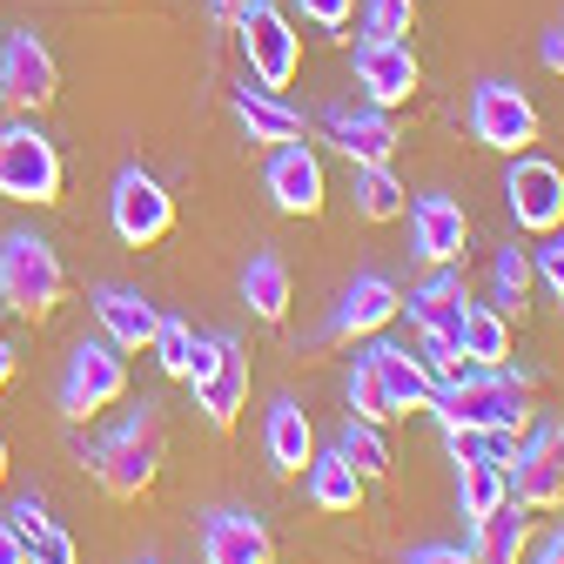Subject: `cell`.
<instances>
[{"label": "cell", "mask_w": 564, "mask_h": 564, "mask_svg": "<svg viewBox=\"0 0 564 564\" xmlns=\"http://www.w3.org/2000/svg\"><path fill=\"white\" fill-rule=\"evenodd\" d=\"M88 457V470H95V484L108 490V498H149L155 490V477H162V457H169V431H162V410L155 403H141L121 431H108L95 451H82Z\"/></svg>", "instance_id": "cell-1"}, {"label": "cell", "mask_w": 564, "mask_h": 564, "mask_svg": "<svg viewBox=\"0 0 564 564\" xmlns=\"http://www.w3.org/2000/svg\"><path fill=\"white\" fill-rule=\"evenodd\" d=\"M0 303L14 316H28V323L54 316L67 303V269H61L47 236H34V229L0 236Z\"/></svg>", "instance_id": "cell-2"}, {"label": "cell", "mask_w": 564, "mask_h": 564, "mask_svg": "<svg viewBox=\"0 0 564 564\" xmlns=\"http://www.w3.org/2000/svg\"><path fill=\"white\" fill-rule=\"evenodd\" d=\"M431 410H437V423H477V431L505 423V431H531V383L511 370H464V377L437 383Z\"/></svg>", "instance_id": "cell-3"}, {"label": "cell", "mask_w": 564, "mask_h": 564, "mask_svg": "<svg viewBox=\"0 0 564 564\" xmlns=\"http://www.w3.org/2000/svg\"><path fill=\"white\" fill-rule=\"evenodd\" d=\"M182 383L195 390V410L216 423V431H229V423L242 416V403H249V349L236 336H202V349H195V364H188Z\"/></svg>", "instance_id": "cell-4"}, {"label": "cell", "mask_w": 564, "mask_h": 564, "mask_svg": "<svg viewBox=\"0 0 564 564\" xmlns=\"http://www.w3.org/2000/svg\"><path fill=\"white\" fill-rule=\"evenodd\" d=\"M236 41H242V61H249L256 88H290L296 82L303 41H296L290 21H282L275 0H242V8H236Z\"/></svg>", "instance_id": "cell-5"}, {"label": "cell", "mask_w": 564, "mask_h": 564, "mask_svg": "<svg viewBox=\"0 0 564 564\" xmlns=\"http://www.w3.org/2000/svg\"><path fill=\"white\" fill-rule=\"evenodd\" d=\"M0 195L28 202V208L61 202V155H54V141L34 121H8V128H0Z\"/></svg>", "instance_id": "cell-6"}, {"label": "cell", "mask_w": 564, "mask_h": 564, "mask_svg": "<svg viewBox=\"0 0 564 564\" xmlns=\"http://www.w3.org/2000/svg\"><path fill=\"white\" fill-rule=\"evenodd\" d=\"M128 397V364H121V349L115 343H75V357H67V370H61V416L67 423H88V416H101L108 403H121Z\"/></svg>", "instance_id": "cell-7"}, {"label": "cell", "mask_w": 564, "mask_h": 564, "mask_svg": "<svg viewBox=\"0 0 564 564\" xmlns=\"http://www.w3.org/2000/svg\"><path fill=\"white\" fill-rule=\"evenodd\" d=\"M108 223L128 249H149L175 229V195L149 175V169H121L115 188H108Z\"/></svg>", "instance_id": "cell-8"}, {"label": "cell", "mask_w": 564, "mask_h": 564, "mask_svg": "<svg viewBox=\"0 0 564 564\" xmlns=\"http://www.w3.org/2000/svg\"><path fill=\"white\" fill-rule=\"evenodd\" d=\"M61 95V67L47 54V41L34 28H21L8 47H0V108L8 115H41Z\"/></svg>", "instance_id": "cell-9"}, {"label": "cell", "mask_w": 564, "mask_h": 564, "mask_svg": "<svg viewBox=\"0 0 564 564\" xmlns=\"http://www.w3.org/2000/svg\"><path fill=\"white\" fill-rule=\"evenodd\" d=\"M505 202H511L518 229H531V236L564 229V169H557V162H544V155H531V149H524V155H511Z\"/></svg>", "instance_id": "cell-10"}, {"label": "cell", "mask_w": 564, "mask_h": 564, "mask_svg": "<svg viewBox=\"0 0 564 564\" xmlns=\"http://www.w3.org/2000/svg\"><path fill=\"white\" fill-rule=\"evenodd\" d=\"M470 134L498 155H524V149H538V108L511 82H484L470 95Z\"/></svg>", "instance_id": "cell-11"}, {"label": "cell", "mask_w": 564, "mask_h": 564, "mask_svg": "<svg viewBox=\"0 0 564 564\" xmlns=\"http://www.w3.org/2000/svg\"><path fill=\"white\" fill-rule=\"evenodd\" d=\"M323 128H329L336 149L349 155V169H377V162L397 155V121H390V108H377V101H336V108L323 115Z\"/></svg>", "instance_id": "cell-12"}, {"label": "cell", "mask_w": 564, "mask_h": 564, "mask_svg": "<svg viewBox=\"0 0 564 564\" xmlns=\"http://www.w3.org/2000/svg\"><path fill=\"white\" fill-rule=\"evenodd\" d=\"M357 88L377 101V108H403L416 88H423V67L410 54V41H357Z\"/></svg>", "instance_id": "cell-13"}, {"label": "cell", "mask_w": 564, "mask_h": 564, "mask_svg": "<svg viewBox=\"0 0 564 564\" xmlns=\"http://www.w3.org/2000/svg\"><path fill=\"white\" fill-rule=\"evenodd\" d=\"M511 498L524 511H564V431H538L511 464Z\"/></svg>", "instance_id": "cell-14"}, {"label": "cell", "mask_w": 564, "mask_h": 564, "mask_svg": "<svg viewBox=\"0 0 564 564\" xmlns=\"http://www.w3.org/2000/svg\"><path fill=\"white\" fill-rule=\"evenodd\" d=\"M410 249L431 262V269L464 262V249H470V223H464V208H457L451 195H416V202H410Z\"/></svg>", "instance_id": "cell-15"}, {"label": "cell", "mask_w": 564, "mask_h": 564, "mask_svg": "<svg viewBox=\"0 0 564 564\" xmlns=\"http://www.w3.org/2000/svg\"><path fill=\"white\" fill-rule=\"evenodd\" d=\"M397 310H403V296H397V282L390 275H357V282H349V290H343V303H336V316H329V343H370L377 329H390L397 323Z\"/></svg>", "instance_id": "cell-16"}, {"label": "cell", "mask_w": 564, "mask_h": 564, "mask_svg": "<svg viewBox=\"0 0 564 564\" xmlns=\"http://www.w3.org/2000/svg\"><path fill=\"white\" fill-rule=\"evenodd\" d=\"M323 162L303 149V141H290V149H275L269 162V202L282 208V216H323Z\"/></svg>", "instance_id": "cell-17"}, {"label": "cell", "mask_w": 564, "mask_h": 564, "mask_svg": "<svg viewBox=\"0 0 564 564\" xmlns=\"http://www.w3.org/2000/svg\"><path fill=\"white\" fill-rule=\"evenodd\" d=\"M95 323L108 329L115 349H155V329H162V310L141 296V290H121V282H101L95 290Z\"/></svg>", "instance_id": "cell-18"}, {"label": "cell", "mask_w": 564, "mask_h": 564, "mask_svg": "<svg viewBox=\"0 0 564 564\" xmlns=\"http://www.w3.org/2000/svg\"><path fill=\"white\" fill-rule=\"evenodd\" d=\"M202 557L208 564H275V544H269V531L249 511H208Z\"/></svg>", "instance_id": "cell-19"}, {"label": "cell", "mask_w": 564, "mask_h": 564, "mask_svg": "<svg viewBox=\"0 0 564 564\" xmlns=\"http://www.w3.org/2000/svg\"><path fill=\"white\" fill-rule=\"evenodd\" d=\"M364 357H370V370L383 377V390H390V403H397L403 416H410V410H431V397H437V377L423 370V364L410 357V349H397V343H370Z\"/></svg>", "instance_id": "cell-20"}, {"label": "cell", "mask_w": 564, "mask_h": 564, "mask_svg": "<svg viewBox=\"0 0 564 564\" xmlns=\"http://www.w3.org/2000/svg\"><path fill=\"white\" fill-rule=\"evenodd\" d=\"M236 121L249 128V141H262V149H290V141H303V115L275 88H236Z\"/></svg>", "instance_id": "cell-21"}, {"label": "cell", "mask_w": 564, "mask_h": 564, "mask_svg": "<svg viewBox=\"0 0 564 564\" xmlns=\"http://www.w3.org/2000/svg\"><path fill=\"white\" fill-rule=\"evenodd\" d=\"M303 490H310V505L329 511V518H357V505H364V477L343 464V451H316L310 470H303Z\"/></svg>", "instance_id": "cell-22"}, {"label": "cell", "mask_w": 564, "mask_h": 564, "mask_svg": "<svg viewBox=\"0 0 564 564\" xmlns=\"http://www.w3.org/2000/svg\"><path fill=\"white\" fill-rule=\"evenodd\" d=\"M470 531H477V564H524V551H531V511L518 498H505L498 511L477 518Z\"/></svg>", "instance_id": "cell-23"}, {"label": "cell", "mask_w": 564, "mask_h": 564, "mask_svg": "<svg viewBox=\"0 0 564 564\" xmlns=\"http://www.w3.org/2000/svg\"><path fill=\"white\" fill-rule=\"evenodd\" d=\"M262 444H269V464H275L282 477H303V470H310V457H316V431H310V416H303L290 397H282V403L269 410Z\"/></svg>", "instance_id": "cell-24"}, {"label": "cell", "mask_w": 564, "mask_h": 564, "mask_svg": "<svg viewBox=\"0 0 564 564\" xmlns=\"http://www.w3.org/2000/svg\"><path fill=\"white\" fill-rule=\"evenodd\" d=\"M457 349H464V364H477V370H505V357H511V316H498L490 303H464Z\"/></svg>", "instance_id": "cell-25"}, {"label": "cell", "mask_w": 564, "mask_h": 564, "mask_svg": "<svg viewBox=\"0 0 564 564\" xmlns=\"http://www.w3.org/2000/svg\"><path fill=\"white\" fill-rule=\"evenodd\" d=\"M464 303H470V296H464V275H457V269H437V275L410 296V323H416V336H423V329H451V336H457Z\"/></svg>", "instance_id": "cell-26"}, {"label": "cell", "mask_w": 564, "mask_h": 564, "mask_svg": "<svg viewBox=\"0 0 564 564\" xmlns=\"http://www.w3.org/2000/svg\"><path fill=\"white\" fill-rule=\"evenodd\" d=\"M349 195H357V216H364V223H397L403 208H410V188L390 175V162L357 169V175H349Z\"/></svg>", "instance_id": "cell-27"}, {"label": "cell", "mask_w": 564, "mask_h": 564, "mask_svg": "<svg viewBox=\"0 0 564 564\" xmlns=\"http://www.w3.org/2000/svg\"><path fill=\"white\" fill-rule=\"evenodd\" d=\"M505 498H511V470L505 464H457V511H464V524L490 518Z\"/></svg>", "instance_id": "cell-28"}, {"label": "cell", "mask_w": 564, "mask_h": 564, "mask_svg": "<svg viewBox=\"0 0 564 564\" xmlns=\"http://www.w3.org/2000/svg\"><path fill=\"white\" fill-rule=\"evenodd\" d=\"M242 303L262 316V323H282L290 316V269H282V256H256L242 269Z\"/></svg>", "instance_id": "cell-29"}, {"label": "cell", "mask_w": 564, "mask_h": 564, "mask_svg": "<svg viewBox=\"0 0 564 564\" xmlns=\"http://www.w3.org/2000/svg\"><path fill=\"white\" fill-rule=\"evenodd\" d=\"M336 451H343V464L357 470L364 484L390 477V444H383V423H364V416H349V423H343V437H336Z\"/></svg>", "instance_id": "cell-30"}, {"label": "cell", "mask_w": 564, "mask_h": 564, "mask_svg": "<svg viewBox=\"0 0 564 564\" xmlns=\"http://www.w3.org/2000/svg\"><path fill=\"white\" fill-rule=\"evenodd\" d=\"M349 416H364V423H397V416H403V410L390 403L383 377L370 370V357H357V364H349Z\"/></svg>", "instance_id": "cell-31"}, {"label": "cell", "mask_w": 564, "mask_h": 564, "mask_svg": "<svg viewBox=\"0 0 564 564\" xmlns=\"http://www.w3.org/2000/svg\"><path fill=\"white\" fill-rule=\"evenodd\" d=\"M490 282H498V316H524V303H531V256H518V249H505L498 256V269H490Z\"/></svg>", "instance_id": "cell-32"}, {"label": "cell", "mask_w": 564, "mask_h": 564, "mask_svg": "<svg viewBox=\"0 0 564 564\" xmlns=\"http://www.w3.org/2000/svg\"><path fill=\"white\" fill-rule=\"evenodd\" d=\"M195 349H202L195 323H182V316H162V329H155V357H162V370H169V377H188Z\"/></svg>", "instance_id": "cell-33"}, {"label": "cell", "mask_w": 564, "mask_h": 564, "mask_svg": "<svg viewBox=\"0 0 564 564\" xmlns=\"http://www.w3.org/2000/svg\"><path fill=\"white\" fill-rule=\"evenodd\" d=\"M416 28V0H364V34L370 41H403Z\"/></svg>", "instance_id": "cell-34"}, {"label": "cell", "mask_w": 564, "mask_h": 564, "mask_svg": "<svg viewBox=\"0 0 564 564\" xmlns=\"http://www.w3.org/2000/svg\"><path fill=\"white\" fill-rule=\"evenodd\" d=\"M416 364L431 370L437 383H451V377H464V349H457V336H451V329H423V349H416Z\"/></svg>", "instance_id": "cell-35"}, {"label": "cell", "mask_w": 564, "mask_h": 564, "mask_svg": "<svg viewBox=\"0 0 564 564\" xmlns=\"http://www.w3.org/2000/svg\"><path fill=\"white\" fill-rule=\"evenodd\" d=\"M531 275H544V290H551V296L564 303V229H551V236H544V249H538Z\"/></svg>", "instance_id": "cell-36"}, {"label": "cell", "mask_w": 564, "mask_h": 564, "mask_svg": "<svg viewBox=\"0 0 564 564\" xmlns=\"http://www.w3.org/2000/svg\"><path fill=\"white\" fill-rule=\"evenodd\" d=\"M28 564H75V538L61 524H47L41 538H28Z\"/></svg>", "instance_id": "cell-37"}, {"label": "cell", "mask_w": 564, "mask_h": 564, "mask_svg": "<svg viewBox=\"0 0 564 564\" xmlns=\"http://www.w3.org/2000/svg\"><path fill=\"white\" fill-rule=\"evenodd\" d=\"M296 8H303L316 28H329V34H336V28H349V14H357V0H296Z\"/></svg>", "instance_id": "cell-38"}, {"label": "cell", "mask_w": 564, "mask_h": 564, "mask_svg": "<svg viewBox=\"0 0 564 564\" xmlns=\"http://www.w3.org/2000/svg\"><path fill=\"white\" fill-rule=\"evenodd\" d=\"M8 524H14L21 538H41V531H47V505H41V498H14V511H8Z\"/></svg>", "instance_id": "cell-39"}, {"label": "cell", "mask_w": 564, "mask_h": 564, "mask_svg": "<svg viewBox=\"0 0 564 564\" xmlns=\"http://www.w3.org/2000/svg\"><path fill=\"white\" fill-rule=\"evenodd\" d=\"M403 564H477V551H457V544H416Z\"/></svg>", "instance_id": "cell-40"}, {"label": "cell", "mask_w": 564, "mask_h": 564, "mask_svg": "<svg viewBox=\"0 0 564 564\" xmlns=\"http://www.w3.org/2000/svg\"><path fill=\"white\" fill-rule=\"evenodd\" d=\"M0 564H28V538H21L8 518H0Z\"/></svg>", "instance_id": "cell-41"}, {"label": "cell", "mask_w": 564, "mask_h": 564, "mask_svg": "<svg viewBox=\"0 0 564 564\" xmlns=\"http://www.w3.org/2000/svg\"><path fill=\"white\" fill-rule=\"evenodd\" d=\"M538 54H544V67H551V75H564V28H551V34L538 41Z\"/></svg>", "instance_id": "cell-42"}, {"label": "cell", "mask_w": 564, "mask_h": 564, "mask_svg": "<svg viewBox=\"0 0 564 564\" xmlns=\"http://www.w3.org/2000/svg\"><path fill=\"white\" fill-rule=\"evenodd\" d=\"M531 564H564V524H557V531L538 544V557H531Z\"/></svg>", "instance_id": "cell-43"}, {"label": "cell", "mask_w": 564, "mask_h": 564, "mask_svg": "<svg viewBox=\"0 0 564 564\" xmlns=\"http://www.w3.org/2000/svg\"><path fill=\"white\" fill-rule=\"evenodd\" d=\"M8 383H14V349L0 343V390H8Z\"/></svg>", "instance_id": "cell-44"}, {"label": "cell", "mask_w": 564, "mask_h": 564, "mask_svg": "<svg viewBox=\"0 0 564 564\" xmlns=\"http://www.w3.org/2000/svg\"><path fill=\"white\" fill-rule=\"evenodd\" d=\"M236 8H242V0H208V14H216V21H236Z\"/></svg>", "instance_id": "cell-45"}, {"label": "cell", "mask_w": 564, "mask_h": 564, "mask_svg": "<svg viewBox=\"0 0 564 564\" xmlns=\"http://www.w3.org/2000/svg\"><path fill=\"white\" fill-rule=\"evenodd\" d=\"M0 490H8V444H0Z\"/></svg>", "instance_id": "cell-46"}, {"label": "cell", "mask_w": 564, "mask_h": 564, "mask_svg": "<svg viewBox=\"0 0 564 564\" xmlns=\"http://www.w3.org/2000/svg\"><path fill=\"white\" fill-rule=\"evenodd\" d=\"M141 564H155V557H141Z\"/></svg>", "instance_id": "cell-47"}]
</instances>
